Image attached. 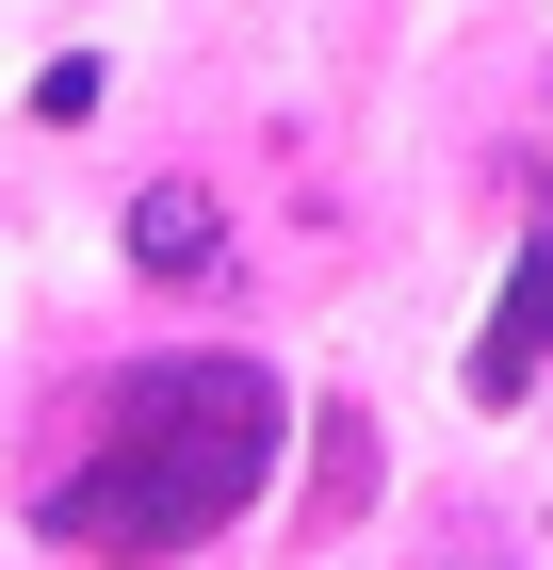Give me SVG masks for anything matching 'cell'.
Wrapping results in <instances>:
<instances>
[{"instance_id": "1", "label": "cell", "mask_w": 553, "mask_h": 570, "mask_svg": "<svg viewBox=\"0 0 553 570\" xmlns=\"http://www.w3.org/2000/svg\"><path fill=\"white\" fill-rule=\"evenodd\" d=\"M277 440H294L277 358H245V343H164V358H130L115 392H98L82 456L49 473L33 522L66 538V554H98V570H164V554L228 538L260 489H277Z\"/></svg>"}, {"instance_id": "2", "label": "cell", "mask_w": 553, "mask_h": 570, "mask_svg": "<svg viewBox=\"0 0 553 570\" xmlns=\"http://www.w3.org/2000/svg\"><path fill=\"white\" fill-rule=\"evenodd\" d=\"M472 407H521L553 375V228H521V262H505V294H488V326H472Z\"/></svg>"}, {"instance_id": "3", "label": "cell", "mask_w": 553, "mask_h": 570, "mask_svg": "<svg viewBox=\"0 0 553 570\" xmlns=\"http://www.w3.org/2000/svg\"><path fill=\"white\" fill-rule=\"evenodd\" d=\"M213 245H228V213L196 179H147V196H130V262L147 277H213Z\"/></svg>"}]
</instances>
